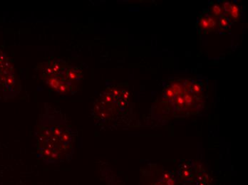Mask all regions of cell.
Segmentation results:
<instances>
[{
    "label": "cell",
    "instance_id": "6da1fadb",
    "mask_svg": "<svg viewBox=\"0 0 248 185\" xmlns=\"http://www.w3.org/2000/svg\"><path fill=\"white\" fill-rule=\"evenodd\" d=\"M38 139V149L44 160L54 162L65 157L72 142L71 135L66 127L51 125L41 129Z\"/></svg>",
    "mask_w": 248,
    "mask_h": 185
},
{
    "label": "cell",
    "instance_id": "7a4b0ae2",
    "mask_svg": "<svg viewBox=\"0 0 248 185\" xmlns=\"http://www.w3.org/2000/svg\"><path fill=\"white\" fill-rule=\"evenodd\" d=\"M148 185H175V180L172 174L163 171L154 175V179L148 181Z\"/></svg>",
    "mask_w": 248,
    "mask_h": 185
},
{
    "label": "cell",
    "instance_id": "3957f363",
    "mask_svg": "<svg viewBox=\"0 0 248 185\" xmlns=\"http://www.w3.org/2000/svg\"><path fill=\"white\" fill-rule=\"evenodd\" d=\"M207 21H208V26L209 28H215L217 27V18L215 17V16H211L207 17Z\"/></svg>",
    "mask_w": 248,
    "mask_h": 185
},
{
    "label": "cell",
    "instance_id": "277c9868",
    "mask_svg": "<svg viewBox=\"0 0 248 185\" xmlns=\"http://www.w3.org/2000/svg\"><path fill=\"white\" fill-rule=\"evenodd\" d=\"M231 16L233 18H237L239 16V8L237 5L232 4L231 9L230 10Z\"/></svg>",
    "mask_w": 248,
    "mask_h": 185
},
{
    "label": "cell",
    "instance_id": "5b68a950",
    "mask_svg": "<svg viewBox=\"0 0 248 185\" xmlns=\"http://www.w3.org/2000/svg\"><path fill=\"white\" fill-rule=\"evenodd\" d=\"M212 13L215 16H219V15L222 14V7L218 4H215L211 9Z\"/></svg>",
    "mask_w": 248,
    "mask_h": 185
},
{
    "label": "cell",
    "instance_id": "8992f818",
    "mask_svg": "<svg viewBox=\"0 0 248 185\" xmlns=\"http://www.w3.org/2000/svg\"><path fill=\"white\" fill-rule=\"evenodd\" d=\"M171 88H173L175 94L178 95V93H180V92H182V88H183V87H182L181 84L179 83H174L172 85Z\"/></svg>",
    "mask_w": 248,
    "mask_h": 185
},
{
    "label": "cell",
    "instance_id": "52a82bcc",
    "mask_svg": "<svg viewBox=\"0 0 248 185\" xmlns=\"http://www.w3.org/2000/svg\"><path fill=\"white\" fill-rule=\"evenodd\" d=\"M200 27H201L202 28H203V29H207V28H209L207 18L206 17H202L201 18H200Z\"/></svg>",
    "mask_w": 248,
    "mask_h": 185
},
{
    "label": "cell",
    "instance_id": "ba28073f",
    "mask_svg": "<svg viewBox=\"0 0 248 185\" xmlns=\"http://www.w3.org/2000/svg\"><path fill=\"white\" fill-rule=\"evenodd\" d=\"M183 97H184V100H185V103L190 104V103H191L193 100V95H191V94H190V93L185 94V95H184Z\"/></svg>",
    "mask_w": 248,
    "mask_h": 185
},
{
    "label": "cell",
    "instance_id": "9c48e42d",
    "mask_svg": "<svg viewBox=\"0 0 248 185\" xmlns=\"http://www.w3.org/2000/svg\"><path fill=\"white\" fill-rule=\"evenodd\" d=\"M176 102H177V104L179 105V106H181V107L183 106V105L185 104V100H184V97L183 96H181V95H178V96L177 97Z\"/></svg>",
    "mask_w": 248,
    "mask_h": 185
},
{
    "label": "cell",
    "instance_id": "30bf717a",
    "mask_svg": "<svg viewBox=\"0 0 248 185\" xmlns=\"http://www.w3.org/2000/svg\"><path fill=\"white\" fill-rule=\"evenodd\" d=\"M192 88H193V91L195 92H196V93H198V92H200V90H201V86H200V85L198 83L193 84Z\"/></svg>",
    "mask_w": 248,
    "mask_h": 185
},
{
    "label": "cell",
    "instance_id": "8fae6325",
    "mask_svg": "<svg viewBox=\"0 0 248 185\" xmlns=\"http://www.w3.org/2000/svg\"><path fill=\"white\" fill-rule=\"evenodd\" d=\"M175 95L174 91H173V88H169L168 89H167L166 90V95L168 96V97H173L174 95Z\"/></svg>",
    "mask_w": 248,
    "mask_h": 185
},
{
    "label": "cell",
    "instance_id": "7c38bea8",
    "mask_svg": "<svg viewBox=\"0 0 248 185\" xmlns=\"http://www.w3.org/2000/svg\"><path fill=\"white\" fill-rule=\"evenodd\" d=\"M231 6H232V4H230V2H224L223 3V7L222 8V10H225L226 11H230V10L231 9Z\"/></svg>",
    "mask_w": 248,
    "mask_h": 185
},
{
    "label": "cell",
    "instance_id": "4fadbf2b",
    "mask_svg": "<svg viewBox=\"0 0 248 185\" xmlns=\"http://www.w3.org/2000/svg\"><path fill=\"white\" fill-rule=\"evenodd\" d=\"M220 23L222 26H226L228 24V21H227V19L225 17L222 16L220 20Z\"/></svg>",
    "mask_w": 248,
    "mask_h": 185
}]
</instances>
